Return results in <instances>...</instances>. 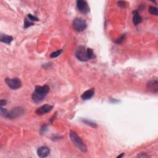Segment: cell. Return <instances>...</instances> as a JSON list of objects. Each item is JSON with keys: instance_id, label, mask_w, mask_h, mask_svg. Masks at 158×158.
Wrapping results in <instances>:
<instances>
[{"instance_id": "obj_15", "label": "cell", "mask_w": 158, "mask_h": 158, "mask_svg": "<svg viewBox=\"0 0 158 158\" xmlns=\"http://www.w3.org/2000/svg\"><path fill=\"white\" fill-rule=\"evenodd\" d=\"M157 8L155 6H149V12L152 15H155V16H157L158 11Z\"/></svg>"}, {"instance_id": "obj_24", "label": "cell", "mask_w": 158, "mask_h": 158, "mask_svg": "<svg viewBox=\"0 0 158 158\" xmlns=\"http://www.w3.org/2000/svg\"><path fill=\"white\" fill-rule=\"evenodd\" d=\"M124 153H122L121 154V155H119V156H118L117 157H118V158H119V157H122L123 156H124Z\"/></svg>"}, {"instance_id": "obj_11", "label": "cell", "mask_w": 158, "mask_h": 158, "mask_svg": "<svg viewBox=\"0 0 158 158\" xmlns=\"http://www.w3.org/2000/svg\"><path fill=\"white\" fill-rule=\"evenodd\" d=\"M95 95V89L94 88H91V89L87 90L85 91L84 93L81 96V98H82L84 101L88 100L93 98V96Z\"/></svg>"}, {"instance_id": "obj_17", "label": "cell", "mask_w": 158, "mask_h": 158, "mask_svg": "<svg viewBox=\"0 0 158 158\" xmlns=\"http://www.w3.org/2000/svg\"><path fill=\"white\" fill-rule=\"evenodd\" d=\"M62 52H63V50L62 49L57 50V51L51 53V55H50V57H51V58H55V57H58L61 55V53H62Z\"/></svg>"}, {"instance_id": "obj_16", "label": "cell", "mask_w": 158, "mask_h": 158, "mask_svg": "<svg viewBox=\"0 0 158 158\" xmlns=\"http://www.w3.org/2000/svg\"><path fill=\"white\" fill-rule=\"evenodd\" d=\"M33 24H34V23L32 21L29 20V19L25 18L24 19V27L25 29L28 28V27H29L33 25Z\"/></svg>"}, {"instance_id": "obj_6", "label": "cell", "mask_w": 158, "mask_h": 158, "mask_svg": "<svg viewBox=\"0 0 158 158\" xmlns=\"http://www.w3.org/2000/svg\"><path fill=\"white\" fill-rule=\"evenodd\" d=\"M24 109L22 107H16L14 108H13L10 111H9L8 116L7 118L9 119H16L17 117H21V115L24 114Z\"/></svg>"}, {"instance_id": "obj_23", "label": "cell", "mask_w": 158, "mask_h": 158, "mask_svg": "<svg viewBox=\"0 0 158 158\" xmlns=\"http://www.w3.org/2000/svg\"><path fill=\"white\" fill-rule=\"evenodd\" d=\"M138 157H149V156L148 155H145V153H144V154H142L141 155H139V156H138Z\"/></svg>"}, {"instance_id": "obj_4", "label": "cell", "mask_w": 158, "mask_h": 158, "mask_svg": "<svg viewBox=\"0 0 158 158\" xmlns=\"http://www.w3.org/2000/svg\"><path fill=\"white\" fill-rule=\"evenodd\" d=\"M73 28L77 32H82L87 27V24L83 19L81 17L75 18L72 24Z\"/></svg>"}, {"instance_id": "obj_1", "label": "cell", "mask_w": 158, "mask_h": 158, "mask_svg": "<svg viewBox=\"0 0 158 158\" xmlns=\"http://www.w3.org/2000/svg\"><path fill=\"white\" fill-rule=\"evenodd\" d=\"M75 56L79 60L82 62H86L95 58V54L91 48H86L84 46H80L76 49Z\"/></svg>"}, {"instance_id": "obj_3", "label": "cell", "mask_w": 158, "mask_h": 158, "mask_svg": "<svg viewBox=\"0 0 158 158\" xmlns=\"http://www.w3.org/2000/svg\"><path fill=\"white\" fill-rule=\"evenodd\" d=\"M69 137H70L71 140L73 143H74L81 151L83 153H86L87 151V148L85 144L84 143V142L82 140V138L78 135V134L75 131L71 130L70 132V133H69Z\"/></svg>"}, {"instance_id": "obj_7", "label": "cell", "mask_w": 158, "mask_h": 158, "mask_svg": "<svg viewBox=\"0 0 158 158\" xmlns=\"http://www.w3.org/2000/svg\"><path fill=\"white\" fill-rule=\"evenodd\" d=\"M77 7L80 12L83 14H87L90 12V7L87 2L84 0L77 1Z\"/></svg>"}, {"instance_id": "obj_18", "label": "cell", "mask_w": 158, "mask_h": 158, "mask_svg": "<svg viewBox=\"0 0 158 158\" xmlns=\"http://www.w3.org/2000/svg\"><path fill=\"white\" fill-rule=\"evenodd\" d=\"M0 112H1V115H2L3 117L7 118V116H8L9 111H7L6 109L3 108V107H1V111H0Z\"/></svg>"}, {"instance_id": "obj_14", "label": "cell", "mask_w": 158, "mask_h": 158, "mask_svg": "<svg viewBox=\"0 0 158 158\" xmlns=\"http://www.w3.org/2000/svg\"><path fill=\"white\" fill-rule=\"evenodd\" d=\"M82 121L83 123H84V124H85L89 126H91L92 127H94V128L97 127V124H96L95 122L91 121L88 120V119H82Z\"/></svg>"}, {"instance_id": "obj_12", "label": "cell", "mask_w": 158, "mask_h": 158, "mask_svg": "<svg viewBox=\"0 0 158 158\" xmlns=\"http://www.w3.org/2000/svg\"><path fill=\"white\" fill-rule=\"evenodd\" d=\"M133 22L135 25H137L142 22V17L140 16L138 10H135L133 11Z\"/></svg>"}, {"instance_id": "obj_10", "label": "cell", "mask_w": 158, "mask_h": 158, "mask_svg": "<svg viewBox=\"0 0 158 158\" xmlns=\"http://www.w3.org/2000/svg\"><path fill=\"white\" fill-rule=\"evenodd\" d=\"M50 153V149L46 146H42L38 149L37 155L40 157H47Z\"/></svg>"}, {"instance_id": "obj_19", "label": "cell", "mask_w": 158, "mask_h": 158, "mask_svg": "<svg viewBox=\"0 0 158 158\" xmlns=\"http://www.w3.org/2000/svg\"><path fill=\"white\" fill-rule=\"evenodd\" d=\"M27 18L29 19V20H30L32 22L33 21H39V19H38V17H37L36 16H33V15H32V14H28Z\"/></svg>"}, {"instance_id": "obj_8", "label": "cell", "mask_w": 158, "mask_h": 158, "mask_svg": "<svg viewBox=\"0 0 158 158\" xmlns=\"http://www.w3.org/2000/svg\"><path fill=\"white\" fill-rule=\"evenodd\" d=\"M53 108V106L51 105H45L43 106H42L36 110L35 113L37 115H44L49 113Z\"/></svg>"}, {"instance_id": "obj_9", "label": "cell", "mask_w": 158, "mask_h": 158, "mask_svg": "<svg viewBox=\"0 0 158 158\" xmlns=\"http://www.w3.org/2000/svg\"><path fill=\"white\" fill-rule=\"evenodd\" d=\"M148 90L153 93H157L158 91V82L157 79L150 80L147 83Z\"/></svg>"}, {"instance_id": "obj_2", "label": "cell", "mask_w": 158, "mask_h": 158, "mask_svg": "<svg viewBox=\"0 0 158 158\" xmlns=\"http://www.w3.org/2000/svg\"><path fill=\"white\" fill-rule=\"evenodd\" d=\"M49 91V87L47 85L43 86H36L32 95V100L35 103H40L47 97Z\"/></svg>"}, {"instance_id": "obj_5", "label": "cell", "mask_w": 158, "mask_h": 158, "mask_svg": "<svg viewBox=\"0 0 158 158\" xmlns=\"http://www.w3.org/2000/svg\"><path fill=\"white\" fill-rule=\"evenodd\" d=\"M5 82L7 86L12 90H17L22 86L21 80L18 78H6L5 79Z\"/></svg>"}, {"instance_id": "obj_21", "label": "cell", "mask_w": 158, "mask_h": 158, "mask_svg": "<svg viewBox=\"0 0 158 158\" xmlns=\"http://www.w3.org/2000/svg\"><path fill=\"white\" fill-rule=\"evenodd\" d=\"M117 5L121 7H125L126 6V3L125 1H119L117 2Z\"/></svg>"}, {"instance_id": "obj_20", "label": "cell", "mask_w": 158, "mask_h": 158, "mask_svg": "<svg viewBox=\"0 0 158 158\" xmlns=\"http://www.w3.org/2000/svg\"><path fill=\"white\" fill-rule=\"evenodd\" d=\"M125 37V34H123L122 35L121 37V38H119V39H117V41H115V43H117V44H121V43H122V41L124 40Z\"/></svg>"}, {"instance_id": "obj_13", "label": "cell", "mask_w": 158, "mask_h": 158, "mask_svg": "<svg viewBox=\"0 0 158 158\" xmlns=\"http://www.w3.org/2000/svg\"><path fill=\"white\" fill-rule=\"evenodd\" d=\"M0 40L3 43H5L6 44H10L13 40V37L10 35H7L1 34L0 36Z\"/></svg>"}, {"instance_id": "obj_22", "label": "cell", "mask_w": 158, "mask_h": 158, "mask_svg": "<svg viewBox=\"0 0 158 158\" xmlns=\"http://www.w3.org/2000/svg\"><path fill=\"white\" fill-rule=\"evenodd\" d=\"M7 101L5 99H1V101H0V105H1V107H3V106H5L6 105Z\"/></svg>"}]
</instances>
